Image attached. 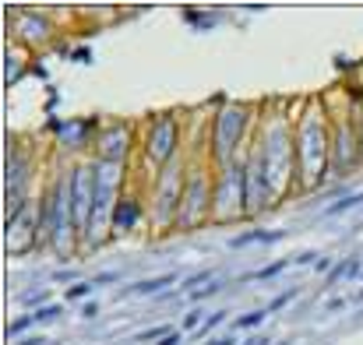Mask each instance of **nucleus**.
Wrapping results in <instances>:
<instances>
[{"mask_svg": "<svg viewBox=\"0 0 363 345\" xmlns=\"http://www.w3.org/2000/svg\"><path fill=\"white\" fill-rule=\"evenodd\" d=\"M332 159V141H328V123L321 110H311L296 123V176L314 191L321 187V176Z\"/></svg>", "mask_w": 363, "mask_h": 345, "instance_id": "nucleus-1", "label": "nucleus"}, {"mask_svg": "<svg viewBox=\"0 0 363 345\" xmlns=\"http://www.w3.org/2000/svg\"><path fill=\"white\" fill-rule=\"evenodd\" d=\"M247 212V173L243 162L223 166L216 176V191H212V219L216 222H230L233 215Z\"/></svg>", "mask_w": 363, "mask_h": 345, "instance_id": "nucleus-2", "label": "nucleus"}, {"mask_svg": "<svg viewBox=\"0 0 363 345\" xmlns=\"http://www.w3.org/2000/svg\"><path fill=\"white\" fill-rule=\"evenodd\" d=\"M250 127V110L247 106H226L212 123V155L219 166H233V152L240 148L243 134Z\"/></svg>", "mask_w": 363, "mask_h": 345, "instance_id": "nucleus-3", "label": "nucleus"}, {"mask_svg": "<svg viewBox=\"0 0 363 345\" xmlns=\"http://www.w3.org/2000/svg\"><path fill=\"white\" fill-rule=\"evenodd\" d=\"M212 191H216V180L208 176V169H194V173H187L177 226L194 230V226H201L205 219H212Z\"/></svg>", "mask_w": 363, "mask_h": 345, "instance_id": "nucleus-4", "label": "nucleus"}, {"mask_svg": "<svg viewBox=\"0 0 363 345\" xmlns=\"http://www.w3.org/2000/svg\"><path fill=\"white\" fill-rule=\"evenodd\" d=\"M177 152H180V123L173 113H162L152 120L148 127V141H145V159L155 166V169H166L169 162H177Z\"/></svg>", "mask_w": 363, "mask_h": 345, "instance_id": "nucleus-5", "label": "nucleus"}, {"mask_svg": "<svg viewBox=\"0 0 363 345\" xmlns=\"http://www.w3.org/2000/svg\"><path fill=\"white\" fill-rule=\"evenodd\" d=\"M243 173H247V215L264 212L268 201H272V176H268V162H264L261 145L250 148V159H247Z\"/></svg>", "mask_w": 363, "mask_h": 345, "instance_id": "nucleus-6", "label": "nucleus"}, {"mask_svg": "<svg viewBox=\"0 0 363 345\" xmlns=\"http://www.w3.org/2000/svg\"><path fill=\"white\" fill-rule=\"evenodd\" d=\"M363 152H360V123L353 120H339L335 123V137H332V166L339 176L353 173L360 166Z\"/></svg>", "mask_w": 363, "mask_h": 345, "instance_id": "nucleus-7", "label": "nucleus"}, {"mask_svg": "<svg viewBox=\"0 0 363 345\" xmlns=\"http://www.w3.org/2000/svg\"><path fill=\"white\" fill-rule=\"evenodd\" d=\"M127 148H130V127L121 123V120L106 123V127L96 134V159H99V162H117V166H123Z\"/></svg>", "mask_w": 363, "mask_h": 345, "instance_id": "nucleus-8", "label": "nucleus"}, {"mask_svg": "<svg viewBox=\"0 0 363 345\" xmlns=\"http://www.w3.org/2000/svg\"><path fill=\"white\" fill-rule=\"evenodd\" d=\"M138 219H141V201L130 198V194H121L117 205H113V215H110V232L113 236L117 232H130L138 226Z\"/></svg>", "mask_w": 363, "mask_h": 345, "instance_id": "nucleus-9", "label": "nucleus"}, {"mask_svg": "<svg viewBox=\"0 0 363 345\" xmlns=\"http://www.w3.org/2000/svg\"><path fill=\"white\" fill-rule=\"evenodd\" d=\"M32 32H39V39H46V35H50V21H46L43 14H35V11L21 14V28H18V39H21V43H35V35H32Z\"/></svg>", "mask_w": 363, "mask_h": 345, "instance_id": "nucleus-10", "label": "nucleus"}, {"mask_svg": "<svg viewBox=\"0 0 363 345\" xmlns=\"http://www.w3.org/2000/svg\"><path fill=\"white\" fill-rule=\"evenodd\" d=\"M282 236H286V230H250V232H243V236H233L230 247H233V250H243V247H250V243H279Z\"/></svg>", "mask_w": 363, "mask_h": 345, "instance_id": "nucleus-11", "label": "nucleus"}, {"mask_svg": "<svg viewBox=\"0 0 363 345\" xmlns=\"http://www.w3.org/2000/svg\"><path fill=\"white\" fill-rule=\"evenodd\" d=\"M177 282V275H159V278H145V282H134L127 293L130 296H152V293H159V289H169Z\"/></svg>", "mask_w": 363, "mask_h": 345, "instance_id": "nucleus-12", "label": "nucleus"}, {"mask_svg": "<svg viewBox=\"0 0 363 345\" xmlns=\"http://www.w3.org/2000/svg\"><path fill=\"white\" fill-rule=\"evenodd\" d=\"M363 205V191L360 194H350V198H339L332 208H325V219H335V215H342V212H350V208H357Z\"/></svg>", "mask_w": 363, "mask_h": 345, "instance_id": "nucleus-13", "label": "nucleus"}, {"mask_svg": "<svg viewBox=\"0 0 363 345\" xmlns=\"http://www.w3.org/2000/svg\"><path fill=\"white\" fill-rule=\"evenodd\" d=\"M286 264H293V261H275V264H268V268L250 271L247 278H261V282H264V278H275V275H282V271H286Z\"/></svg>", "mask_w": 363, "mask_h": 345, "instance_id": "nucleus-14", "label": "nucleus"}, {"mask_svg": "<svg viewBox=\"0 0 363 345\" xmlns=\"http://www.w3.org/2000/svg\"><path fill=\"white\" fill-rule=\"evenodd\" d=\"M264 317H268V310H250V314L237 317V328H240V332H250V328H257Z\"/></svg>", "mask_w": 363, "mask_h": 345, "instance_id": "nucleus-15", "label": "nucleus"}, {"mask_svg": "<svg viewBox=\"0 0 363 345\" xmlns=\"http://www.w3.org/2000/svg\"><path fill=\"white\" fill-rule=\"evenodd\" d=\"M89 293H92V282H74V285H67L64 300H67V303H74V300H85Z\"/></svg>", "mask_w": 363, "mask_h": 345, "instance_id": "nucleus-16", "label": "nucleus"}, {"mask_svg": "<svg viewBox=\"0 0 363 345\" xmlns=\"http://www.w3.org/2000/svg\"><path fill=\"white\" fill-rule=\"evenodd\" d=\"M32 324H35V314H25V317H18L14 324H7V335H11V339H18V335H21V332H28Z\"/></svg>", "mask_w": 363, "mask_h": 345, "instance_id": "nucleus-17", "label": "nucleus"}, {"mask_svg": "<svg viewBox=\"0 0 363 345\" xmlns=\"http://www.w3.org/2000/svg\"><path fill=\"white\" fill-rule=\"evenodd\" d=\"M216 293H219V282H208V285H201V289L191 293V303H201V300H208V296H216Z\"/></svg>", "mask_w": 363, "mask_h": 345, "instance_id": "nucleus-18", "label": "nucleus"}, {"mask_svg": "<svg viewBox=\"0 0 363 345\" xmlns=\"http://www.w3.org/2000/svg\"><path fill=\"white\" fill-rule=\"evenodd\" d=\"M201 324H205V317H201V310H191V314L184 317V328H180V332H198Z\"/></svg>", "mask_w": 363, "mask_h": 345, "instance_id": "nucleus-19", "label": "nucleus"}, {"mask_svg": "<svg viewBox=\"0 0 363 345\" xmlns=\"http://www.w3.org/2000/svg\"><path fill=\"white\" fill-rule=\"evenodd\" d=\"M223 321H226V310H216V314H212V317H205V324H201V328H198V332H201V335H205V332H212V328H219V324H223Z\"/></svg>", "mask_w": 363, "mask_h": 345, "instance_id": "nucleus-20", "label": "nucleus"}, {"mask_svg": "<svg viewBox=\"0 0 363 345\" xmlns=\"http://www.w3.org/2000/svg\"><path fill=\"white\" fill-rule=\"evenodd\" d=\"M296 293H300V289H286L282 296H275V300H272V307H268V310H282V307H286V303H289Z\"/></svg>", "mask_w": 363, "mask_h": 345, "instance_id": "nucleus-21", "label": "nucleus"}, {"mask_svg": "<svg viewBox=\"0 0 363 345\" xmlns=\"http://www.w3.org/2000/svg\"><path fill=\"white\" fill-rule=\"evenodd\" d=\"M166 335H169V328H148V332H141L138 339H141V342H152V339L159 342V339H166Z\"/></svg>", "mask_w": 363, "mask_h": 345, "instance_id": "nucleus-22", "label": "nucleus"}, {"mask_svg": "<svg viewBox=\"0 0 363 345\" xmlns=\"http://www.w3.org/2000/svg\"><path fill=\"white\" fill-rule=\"evenodd\" d=\"M53 317H60V307H43V310H35V321H53Z\"/></svg>", "mask_w": 363, "mask_h": 345, "instance_id": "nucleus-23", "label": "nucleus"}, {"mask_svg": "<svg viewBox=\"0 0 363 345\" xmlns=\"http://www.w3.org/2000/svg\"><path fill=\"white\" fill-rule=\"evenodd\" d=\"M212 275H216L212 268H208V271H198V275H191V278H187V289H191V285H198V282H208Z\"/></svg>", "mask_w": 363, "mask_h": 345, "instance_id": "nucleus-24", "label": "nucleus"}, {"mask_svg": "<svg viewBox=\"0 0 363 345\" xmlns=\"http://www.w3.org/2000/svg\"><path fill=\"white\" fill-rule=\"evenodd\" d=\"M46 300H50V293H35V296H25L21 303L25 307H35V303H46Z\"/></svg>", "mask_w": 363, "mask_h": 345, "instance_id": "nucleus-25", "label": "nucleus"}, {"mask_svg": "<svg viewBox=\"0 0 363 345\" xmlns=\"http://www.w3.org/2000/svg\"><path fill=\"white\" fill-rule=\"evenodd\" d=\"M180 335H184V332H169L166 339H159L155 345H180Z\"/></svg>", "mask_w": 363, "mask_h": 345, "instance_id": "nucleus-26", "label": "nucleus"}, {"mask_svg": "<svg viewBox=\"0 0 363 345\" xmlns=\"http://www.w3.org/2000/svg\"><path fill=\"white\" fill-rule=\"evenodd\" d=\"M314 271H318V275H328V271H332V261H328V257H321V261L314 264Z\"/></svg>", "mask_w": 363, "mask_h": 345, "instance_id": "nucleus-27", "label": "nucleus"}, {"mask_svg": "<svg viewBox=\"0 0 363 345\" xmlns=\"http://www.w3.org/2000/svg\"><path fill=\"white\" fill-rule=\"evenodd\" d=\"M307 261H321V257H318L314 250H307V254H300V257H296V264H307Z\"/></svg>", "mask_w": 363, "mask_h": 345, "instance_id": "nucleus-28", "label": "nucleus"}, {"mask_svg": "<svg viewBox=\"0 0 363 345\" xmlns=\"http://www.w3.org/2000/svg\"><path fill=\"white\" fill-rule=\"evenodd\" d=\"M82 314H85V317H96V314H99V303H85Z\"/></svg>", "mask_w": 363, "mask_h": 345, "instance_id": "nucleus-29", "label": "nucleus"}, {"mask_svg": "<svg viewBox=\"0 0 363 345\" xmlns=\"http://www.w3.org/2000/svg\"><path fill=\"white\" fill-rule=\"evenodd\" d=\"M353 303H363V289L360 293H353Z\"/></svg>", "mask_w": 363, "mask_h": 345, "instance_id": "nucleus-30", "label": "nucleus"}, {"mask_svg": "<svg viewBox=\"0 0 363 345\" xmlns=\"http://www.w3.org/2000/svg\"><path fill=\"white\" fill-rule=\"evenodd\" d=\"M21 345H43V339H28V342H21Z\"/></svg>", "mask_w": 363, "mask_h": 345, "instance_id": "nucleus-31", "label": "nucleus"}, {"mask_svg": "<svg viewBox=\"0 0 363 345\" xmlns=\"http://www.w3.org/2000/svg\"><path fill=\"white\" fill-rule=\"evenodd\" d=\"M216 345H237V342L233 339H223V342H216Z\"/></svg>", "mask_w": 363, "mask_h": 345, "instance_id": "nucleus-32", "label": "nucleus"}, {"mask_svg": "<svg viewBox=\"0 0 363 345\" xmlns=\"http://www.w3.org/2000/svg\"><path fill=\"white\" fill-rule=\"evenodd\" d=\"M360 152H363V123H360Z\"/></svg>", "mask_w": 363, "mask_h": 345, "instance_id": "nucleus-33", "label": "nucleus"}, {"mask_svg": "<svg viewBox=\"0 0 363 345\" xmlns=\"http://www.w3.org/2000/svg\"><path fill=\"white\" fill-rule=\"evenodd\" d=\"M279 345H293V342H289V339H282V342H279Z\"/></svg>", "mask_w": 363, "mask_h": 345, "instance_id": "nucleus-34", "label": "nucleus"}, {"mask_svg": "<svg viewBox=\"0 0 363 345\" xmlns=\"http://www.w3.org/2000/svg\"><path fill=\"white\" fill-rule=\"evenodd\" d=\"M360 314H363V310H360Z\"/></svg>", "mask_w": 363, "mask_h": 345, "instance_id": "nucleus-35", "label": "nucleus"}]
</instances>
